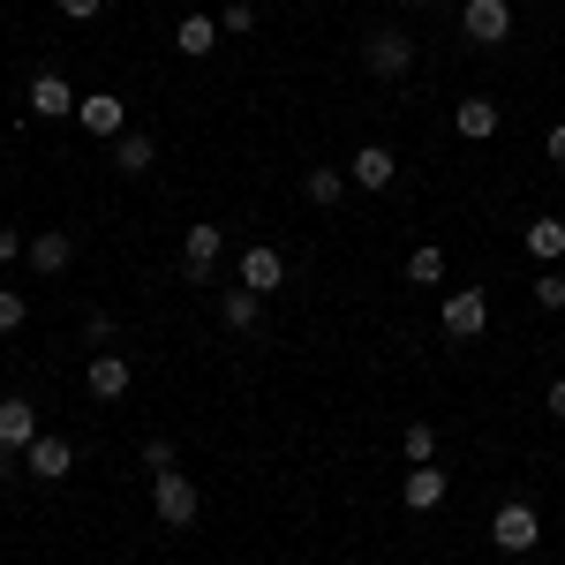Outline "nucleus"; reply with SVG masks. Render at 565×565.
Masks as SVG:
<instances>
[{"label":"nucleus","mask_w":565,"mask_h":565,"mask_svg":"<svg viewBox=\"0 0 565 565\" xmlns=\"http://www.w3.org/2000/svg\"><path fill=\"white\" fill-rule=\"evenodd\" d=\"M482 324H490L482 287H452V295H445V340H476Z\"/></svg>","instance_id":"0eeeda50"},{"label":"nucleus","mask_w":565,"mask_h":565,"mask_svg":"<svg viewBox=\"0 0 565 565\" xmlns=\"http://www.w3.org/2000/svg\"><path fill=\"white\" fill-rule=\"evenodd\" d=\"M527 249L543 264H558L565 257V218H527Z\"/></svg>","instance_id":"412c9836"},{"label":"nucleus","mask_w":565,"mask_h":565,"mask_svg":"<svg viewBox=\"0 0 565 565\" xmlns=\"http://www.w3.org/2000/svg\"><path fill=\"white\" fill-rule=\"evenodd\" d=\"M392 174H399V159H392L385 143H362V151L348 159V181H354V189H392Z\"/></svg>","instance_id":"f8f14e48"},{"label":"nucleus","mask_w":565,"mask_h":565,"mask_svg":"<svg viewBox=\"0 0 565 565\" xmlns=\"http://www.w3.org/2000/svg\"><path fill=\"white\" fill-rule=\"evenodd\" d=\"M218 257H226V234H218V226H189V242H181V271H189V279H212Z\"/></svg>","instance_id":"9d476101"},{"label":"nucleus","mask_w":565,"mask_h":565,"mask_svg":"<svg viewBox=\"0 0 565 565\" xmlns=\"http://www.w3.org/2000/svg\"><path fill=\"white\" fill-rule=\"evenodd\" d=\"M460 31L476 45H505L513 39V0H468L460 8Z\"/></svg>","instance_id":"39448f33"},{"label":"nucleus","mask_w":565,"mask_h":565,"mask_svg":"<svg viewBox=\"0 0 565 565\" xmlns=\"http://www.w3.org/2000/svg\"><path fill=\"white\" fill-rule=\"evenodd\" d=\"M129 385H136V377H129V362H121V354H90V370H84L90 399H121Z\"/></svg>","instance_id":"ddd939ff"},{"label":"nucleus","mask_w":565,"mask_h":565,"mask_svg":"<svg viewBox=\"0 0 565 565\" xmlns=\"http://www.w3.org/2000/svg\"><path fill=\"white\" fill-rule=\"evenodd\" d=\"M551 415H558V423H565V377H558V385H551Z\"/></svg>","instance_id":"2f4dec72"},{"label":"nucleus","mask_w":565,"mask_h":565,"mask_svg":"<svg viewBox=\"0 0 565 565\" xmlns=\"http://www.w3.org/2000/svg\"><path fill=\"white\" fill-rule=\"evenodd\" d=\"M98 8H106V0H61V15H68V23H90Z\"/></svg>","instance_id":"c85d7f7f"},{"label":"nucleus","mask_w":565,"mask_h":565,"mask_svg":"<svg viewBox=\"0 0 565 565\" xmlns=\"http://www.w3.org/2000/svg\"><path fill=\"white\" fill-rule=\"evenodd\" d=\"M452 129L468 136V143H482V136H498V106H490V98H460V114H452Z\"/></svg>","instance_id":"a211bd4d"},{"label":"nucleus","mask_w":565,"mask_h":565,"mask_svg":"<svg viewBox=\"0 0 565 565\" xmlns=\"http://www.w3.org/2000/svg\"><path fill=\"white\" fill-rule=\"evenodd\" d=\"M23 317H31L23 287H0V332H23Z\"/></svg>","instance_id":"b1692460"},{"label":"nucleus","mask_w":565,"mask_h":565,"mask_svg":"<svg viewBox=\"0 0 565 565\" xmlns=\"http://www.w3.org/2000/svg\"><path fill=\"white\" fill-rule=\"evenodd\" d=\"M399 498H407V513H437V505H445V468H430V460L407 468V490H399Z\"/></svg>","instance_id":"dca6fc26"},{"label":"nucleus","mask_w":565,"mask_h":565,"mask_svg":"<svg viewBox=\"0 0 565 565\" xmlns=\"http://www.w3.org/2000/svg\"><path fill=\"white\" fill-rule=\"evenodd\" d=\"M490 543H498V551H513V558H521V551H535V543H543V521H535V505L505 498V505H498V521H490Z\"/></svg>","instance_id":"f257e3e1"},{"label":"nucleus","mask_w":565,"mask_h":565,"mask_svg":"<svg viewBox=\"0 0 565 565\" xmlns=\"http://www.w3.org/2000/svg\"><path fill=\"white\" fill-rule=\"evenodd\" d=\"M348 189H354V181L340 174V167H309V174H302V196H309V204H324V212H332Z\"/></svg>","instance_id":"f3484780"},{"label":"nucleus","mask_w":565,"mask_h":565,"mask_svg":"<svg viewBox=\"0 0 565 565\" xmlns=\"http://www.w3.org/2000/svg\"><path fill=\"white\" fill-rule=\"evenodd\" d=\"M159 521H167V527H196V521H204V490L181 476V468L159 476Z\"/></svg>","instance_id":"f03ea898"},{"label":"nucleus","mask_w":565,"mask_h":565,"mask_svg":"<svg viewBox=\"0 0 565 565\" xmlns=\"http://www.w3.org/2000/svg\"><path fill=\"white\" fill-rule=\"evenodd\" d=\"M218 31H257V8H249V0H234V8L218 15Z\"/></svg>","instance_id":"a878e982"},{"label":"nucleus","mask_w":565,"mask_h":565,"mask_svg":"<svg viewBox=\"0 0 565 565\" xmlns=\"http://www.w3.org/2000/svg\"><path fill=\"white\" fill-rule=\"evenodd\" d=\"M399 452H407L415 468H423V460H437V430H430V423H407V437H399Z\"/></svg>","instance_id":"4be33fe9"},{"label":"nucleus","mask_w":565,"mask_h":565,"mask_svg":"<svg viewBox=\"0 0 565 565\" xmlns=\"http://www.w3.org/2000/svg\"><path fill=\"white\" fill-rule=\"evenodd\" d=\"M39 437H45L39 430V407H31L23 392H15V399H0V452H15V460H23Z\"/></svg>","instance_id":"423d86ee"},{"label":"nucleus","mask_w":565,"mask_h":565,"mask_svg":"<svg viewBox=\"0 0 565 565\" xmlns=\"http://www.w3.org/2000/svg\"><path fill=\"white\" fill-rule=\"evenodd\" d=\"M76 114H84L90 136H129V106H121L114 90H90V98H76Z\"/></svg>","instance_id":"1a4fd4ad"},{"label":"nucleus","mask_w":565,"mask_h":565,"mask_svg":"<svg viewBox=\"0 0 565 565\" xmlns=\"http://www.w3.org/2000/svg\"><path fill=\"white\" fill-rule=\"evenodd\" d=\"M84 340H90V348H106V340H114V317H106V309H90V317H84Z\"/></svg>","instance_id":"cd10ccee"},{"label":"nucleus","mask_w":565,"mask_h":565,"mask_svg":"<svg viewBox=\"0 0 565 565\" xmlns=\"http://www.w3.org/2000/svg\"><path fill=\"white\" fill-rule=\"evenodd\" d=\"M257 317H264L257 287H226V295H218V324H226V332H257Z\"/></svg>","instance_id":"2eb2a0df"},{"label":"nucleus","mask_w":565,"mask_h":565,"mask_svg":"<svg viewBox=\"0 0 565 565\" xmlns=\"http://www.w3.org/2000/svg\"><path fill=\"white\" fill-rule=\"evenodd\" d=\"M535 309H565V271H543L535 279Z\"/></svg>","instance_id":"393cba45"},{"label":"nucleus","mask_w":565,"mask_h":565,"mask_svg":"<svg viewBox=\"0 0 565 565\" xmlns=\"http://www.w3.org/2000/svg\"><path fill=\"white\" fill-rule=\"evenodd\" d=\"M23 106H31L39 121H68V114H76V84H68L61 68H39L31 90H23Z\"/></svg>","instance_id":"20e7f679"},{"label":"nucleus","mask_w":565,"mask_h":565,"mask_svg":"<svg viewBox=\"0 0 565 565\" xmlns=\"http://www.w3.org/2000/svg\"><path fill=\"white\" fill-rule=\"evenodd\" d=\"M174 45H181V53H189V61H204V53H212V45H218V23H212V15H181Z\"/></svg>","instance_id":"aec40b11"},{"label":"nucleus","mask_w":565,"mask_h":565,"mask_svg":"<svg viewBox=\"0 0 565 565\" xmlns=\"http://www.w3.org/2000/svg\"><path fill=\"white\" fill-rule=\"evenodd\" d=\"M362 68H370V76H407V68H415V39H407V31H370V39H362Z\"/></svg>","instance_id":"7ed1b4c3"},{"label":"nucleus","mask_w":565,"mask_h":565,"mask_svg":"<svg viewBox=\"0 0 565 565\" xmlns=\"http://www.w3.org/2000/svg\"><path fill=\"white\" fill-rule=\"evenodd\" d=\"M287 279V257L271 249V242H257V249H242V287H257V295H271Z\"/></svg>","instance_id":"4468645a"},{"label":"nucleus","mask_w":565,"mask_h":565,"mask_svg":"<svg viewBox=\"0 0 565 565\" xmlns=\"http://www.w3.org/2000/svg\"><path fill=\"white\" fill-rule=\"evenodd\" d=\"M114 167H121V174H151V167H159V143H151V136H114Z\"/></svg>","instance_id":"6ab92c4d"},{"label":"nucleus","mask_w":565,"mask_h":565,"mask_svg":"<svg viewBox=\"0 0 565 565\" xmlns=\"http://www.w3.org/2000/svg\"><path fill=\"white\" fill-rule=\"evenodd\" d=\"M399 8H430V0H399Z\"/></svg>","instance_id":"473e14b6"},{"label":"nucleus","mask_w":565,"mask_h":565,"mask_svg":"<svg viewBox=\"0 0 565 565\" xmlns=\"http://www.w3.org/2000/svg\"><path fill=\"white\" fill-rule=\"evenodd\" d=\"M68 468H76V445H68V437H39V445L23 452V476H39V482H61Z\"/></svg>","instance_id":"6e6552de"},{"label":"nucleus","mask_w":565,"mask_h":565,"mask_svg":"<svg viewBox=\"0 0 565 565\" xmlns=\"http://www.w3.org/2000/svg\"><path fill=\"white\" fill-rule=\"evenodd\" d=\"M68 264H76V234H68V226L31 234V271H45V279H53V271H68Z\"/></svg>","instance_id":"9b49d317"},{"label":"nucleus","mask_w":565,"mask_h":565,"mask_svg":"<svg viewBox=\"0 0 565 565\" xmlns=\"http://www.w3.org/2000/svg\"><path fill=\"white\" fill-rule=\"evenodd\" d=\"M543 151H551V159H558V167H565V121H558V129H551V136H543Z\"/></svg>","instance_id":"7c9ffc66"},{"label":"nucleus","mask_w":565,"mask_h":565,"mask_svg":"<svg viewBox=\"0 0 565 565\" xmlns=\"http://www.w3.org/2000/svg\"><path fill=\"white\" fill-rule=\"evenodd\" d=\"M407 279H415V287H437V279H445V249H415V257H407Z\"/></svg>","instance_id":"5701e85b"},{"label":"nucleus","mask_w":565,"mask_h":565,"mask_svg":"<svg viewBox=\"0 0 565 565\" xmlns=\"http://www.w3.org/2000/svg\"><path fill=\"white\" fill-rule=\"evenodd\" d=\"M23 257V234H15V226H0V264H15Z\"/></svg>","instance_id":"c756f323"},{"label":"nucleus","mask_w":565,"mask_h":565,"mask_svg":"<svg viewBox=\"0 0 565 565\" xmlns=\"http://www.w3.org/2000/svg\"><path fill=\"white\" fill-rule=\"evenodd\" d=\"M143 468H151V476H167V468H174V445H167V437H151V445H143Z\"/></svg>","instance_id":"bb28decb"}]
</instances>
